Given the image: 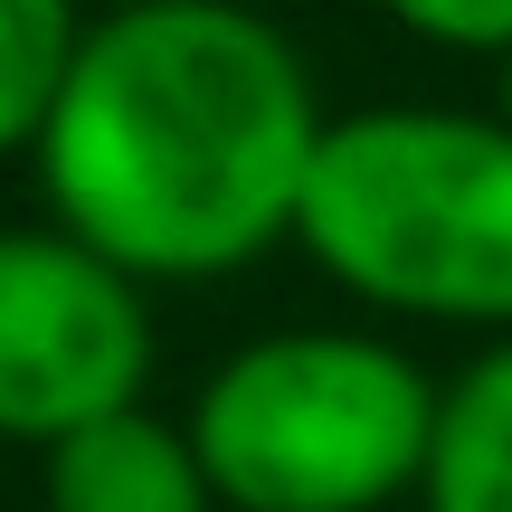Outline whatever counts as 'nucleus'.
<instances>
[{"instance_id": "nucleus-1", "label": "nucleus", "mask_w": 512, "mask_h": 512, "mask_svg": "<svg viewBox=\"0 0 512 512\" xmlns=\"http://www.w3.org/2000/svg\"><path fill=\"white\" fill-rule=\"evenodd\" d=\"M313 143L304 57L238 0H124L95 19L38 133L67 238L124 275L247 266L294 228Z\"/></svg>"}, {"instance_id": "nucleus-2", "label": "nucleus", "mask_w": 512, "mask_h": 512, "mask_svg": "<svg viewBox=\"0 0 512 512\" xmlns=\"http://www.w3.org/2000/svg\"><path fill=\"white\" fill-rule=\"evenodd\" d=\"M342 285L408 313H512V124L351 114L323 124L294 209Z\"/></svg>"}, {"instance_id": "nucleus-3", "label": "nucleus", "mask_w": 512, "mask_h": 512, "mask_svg": "<svg viewBox=\"0 0 512 512\" xmlns=\"http://www.w3.org/2000/svg\"><path fill=\"white\" fill-rule=\"evenodd\" d=\"M437 389L361 332H275L209 380L190 456L247 512H361L427 475Z\"/></svg>"}, {"instance_id": "nucleus-4", "label": "nucleus", "mask_w": 512, "mask_h": 512, "mask_svg": "<svg viewBox=\"0 0 512 512\" xmlns=\"http://www.w3.org/2000/svg\"><path fill=\"white\" fill-rule=\"evenodd\" d=\"M152 370L143 294L95 247L48 228H0V427L67 446L76 427L124 418Z\"/></svg>"}, {"instance_id": "nucleus-5", "label": "nucleus", "mask_w": 512, "mask_h": 512, "mask_svg": "<svg viewBox=\"0 0 512 512\" xmlns=\"http://www.w3.org/2000/svg\"><path fill=\"white\" fill-rule=\"evenodd\" d=\"M48 512H209V475L162 418L124 408L48 456Z\"/></svg>"}, {"instance_id": "nucleus-6", "label": "nucleus", "mask_w": 512, "mask_h": 512, "mask_svg": "<svg viewBox=\"0 0 512 512\" xmlns=\"http://www.w3.org/2000/svg\"><path fill=\"white\" fill-rule=\"evenodd\" d=\"M427 512H512V342L484 351V361L437 399Z\"/></svg>"}, {"instance_id": "nucleus-7", "label": "nucleus", "mask_w": 512, "mask_h": 512, "mask_svg": "<svg viewBox=\"0 0 512 512\" xmlns=\"http://www.w3.org/2000/svg\"><path fill=\"white\" fill-rule=\"evenodd\" d=\"M76 67V10L67 0H0V152L19 133H48V105Z\"/></svg>"}, {"instance_id": "nucleus-8", "label": "nucleus", "mask_w": 512, "mask_h": 512, "mask_svg": "<svg viewBox=\"0 0 512 512\" xmlns=\"http://www.w3.org/2000/svg\"><path fill=\"white\" fill-rule=\"evenodd\" d=\"M389 10L456 48H512V0H389Z\"/></svg>"}, {"instance_id": "nucleus-9", "label": "nucleus", "mask_w": 512, "mask_h": 512, "mask_svg": "<svg viewBox=\"0 0 512 512\" xmlns=\"http://www.w3.org/2000/svg\"><path fill=\"white\" fill-rule=\"evenodd\" d=\"M503 105H512V67H503Z\"/></svg>"}]
</instances>
